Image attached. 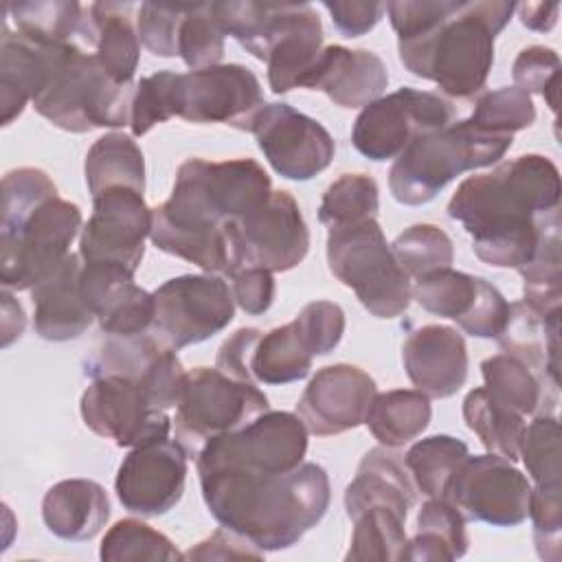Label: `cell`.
Wrapping results in <instances>:
<instances>
[{"label":"cell","mask_w":562,"mask_h":562,"mask_svg":"<svg viewBox=\"0 0 562 562\" xmlns=\"http://www.w3.org/2000/svg\"><path fill=\"white\" fill-rule=\"evenodd\" d=\"M560 171L542 154H522L490 173L465 178L446 211L472 237L474 255L494 268L527 266L542 237L560 226Z\"/></svg>","instance_id":"obj_1"},{"label":"cell","mask_w":562,"mask_h":562,"mask_svg":"<svg viewBox=\"0 0 562 562\" xmlns=\"http://www.w3.org/2000/svg\"><path fill=\"white\" fill-rule=\"evenodd\" d=\"M397 33L404 68L435 81L452 99H470L485 88L494 66V40L516 11L507 0H404L386 4Z\"/></svg>","instance_id":"obj_2"},{"label":"cell","mask_w":562,"mask_h":562,"mask_svg":"<svg viewBox=\"0 0 562 562\" xmlns=\"http://www.w3.org/2000/svg\"><path fill=\"white\" fill-rule=\"evenodd\" d=\"M198 474L202 498L220 527L263 553L296 544L321 522L331 501L329 476L312 461L290 472L222 465Z\"/></svg>","instance_id":"obj_3"},{"label":"cell","mask_w":562,"mask_h":562,"mask_svg":"<svg viewBox=\"0 0 562 562\" xmlns=\"http://www.w3.org/2000/svg\"><path fill=\"white\" fill-rule=\"evenodd\" d=\"M46 46L44 83L31 101L37 114L72 134L130 125L134 83L114 81L94 53L75 44Z\"/></svg>","instance_id":"obj_4"},{"label":"cell","mask_w":562,"mask_h":562,"mask_svg":"<svg viewBox=\"0 0 562 562\" xmlns=\"http://www.w3.org/2000/svg\"><path fill=\"white\" fill-rule=\"evenodd\" d=\"M270 193V176L252 158H189L176 171L169 200L151 215L184 228H222L259 209Z\"/></svg>","instance_id":"obj_5"},{"label":"cell","mask_w":562,"mask_h":562,"mask_svg":"<svg viewBox=\"0 0 562 562\" xmlns=\"http://www.w3.org/2000/svg\"><path fill=\"white\" fill-rule=\"evenodd\" d=\"M512 143L514 136L485 132L470 119L422 134L391 165V195L406 206L426 204L463 171L498 162Z\"/></svg>","instance_id":"obj_6"},{"label":"cell","mask_w":562,"mask_h":562,"mask_svg":"<svg viewBox=\"0 0 562 562\" xmlns=\"http://www.w3.org/2000/svg\"><path fill=\"white\" fill-rule=\"evenodd\" d=\"M331 274L351 288L375 318H397L413 299L411 277L397 263L378 220L336 226L327 233Z\"/></svg>","instance_id":"obj_7"},{"label":"cell","mask_w":562,"mask_h":562,"mask_svg":"<svg viewBox=\"0 0 562 562\" xmlns=\"http://www.w3.org/2000/svg\"><path fill=\"white\" fill-rule=\"evenodd\" d=\"M75 202L50 198L31 213L0 224V281L4 290H31L68 255L81 228Z\"/></svg>","instance_id":"obj_8"},{"label":"cell","mask_w":562,"mask_h":562,"mask_svg":"<svg viewBox=\"0 0 562 562\" xmlns=\"http://www.w3.org/2000/svg\"><path fill=\"white\" fill-rule=\"evenodd\" d=\"M266 411L270 404L257 384L233 380L220 369L195 367L187 373L176 406V441L189 457H198L206 441L244 428Z\"/></svg>","instance_id":"obj_9"},{"label":"cell","mask_w":562,"mask_h":562,"mask_svg":"<svg viewBox=\"0 0 562 562\" xmlns=\"http://www.w3.org/2000/svg\"><path fill=\"white\" fill-rule=\"evenodd\" d=\"M149 334L167 349L198 345L220 334L235 316V301L220 274H180L154 290Z\"/></svg>","instance_id":"obj_10"},{"label":"cell","mask_w":562,"mask_h":562,"mask_svg":"<svg viewBox=\"0 0 562 562\" xmlns=\"http://www.w3.org/2000/svg\"><path fill=\"white\" fill-rule=\"evenodd\" d=\"M454 121V105L428 90L400 88L364 105L353 121L351 143L369 160L397 158L411 140L443 130Z\"/></svg>","instance_id":"obj_11"},{"label":"cell","mask_w":562,"mask_h":562,"mask_svg":"<svg viewBox=\"0 0 562 562\" xmlns=\"http://www.w3.org/2000/svg\"><path fill=\"white\" fill-rule=\"evenodd\" d=\"M307 452V428L296 413L266 411L239 430L224 432L204 443L195 468H250L266 472H290L303 463Z\"/></svg>","instance_id":"obj_12"},{"label":"cell","mask_w":562,"mask_h":562,"mask_svg":"<svg viewBox=\"0 0 562 562\" xmlns=\"http://www.w3.org/2000/svg\"><path fill=\"white\" fill-rule=\"evenodd\" d=\"M529 479L512 461L496 454H468L443 494L465 520L492 527L520 525L529 516Z\"/></svg>","instance_id":"obj_13"},{"label":"cell","mask_w":562,"mask_h":562,"mask_svg":"<svg viewBox=\"0 0 562 562\" xmlns=\"http://www.w3.org/2000/svg\"><path fill=\"white\" fill-rule=\"evenodd\" d=\"M79 411L94 435L112 439L119 448L165 439L171 430L169 415L149 402L138 380L125 375L92 378L81 395Z\"/></svg>","instance_id":"obj_14"},{"label":"cell","mask_w":562,"mask_h":562,"mask_svg":"<svg viewBox=\"0 0 562 562\" xmlns=\"http://www.w3.org/2000/svg\"><path fill=\"white\" fill-rule=\"evenodd\" d=\"M151 231V209L140 191L112 187L92 198V215L79 235L86 263H114L136 272Z\"/></svg>","instance_id":"obj_15"},{"label":"cell","mask_w":562,"mask_h":562,"mask_svg":"<svg viewBox=\"0 0 562 562\" xmlns=\"http://www.w3.org/2000/svg\"><path fill=\"white\" fill-rule=\"evenodd\" d=\"M266 105L257 75L241 64L178 72V116L189 123H224L250 132Z\"/></svg>","instance_id":"obj_16"},{"label":"cell","mask_w":562,"mask_h":562,"mask_svg":"<svg viewBox=\"0 0 562 562\" xmlns=\"http://www.w3.org/2000/svg\"><path fill=\"white\" fill-rule=\"evenodd\" d=\"M250 132L270 167L288 180H312L336 154V143L323 123L288 103H266Z\"/></svg>","instance_id":"obj_17"},{"label":"cell","mask_w":562,"mask_h":562,"mask_svg":"<svg viewBox=\"0 0 562 562\" xmlns=\"http://www.w3.org/2000/svg\"><path fill=\"white\" fill-rule=\"evenodd\" d=\"M233 231L239 268L285 272L296 268L310 250L307 224L288 191H272L259 209L233 222Z\"/></svg>","instance_id":"obj_18"},{"label":"cell","mask_w":562,"mask_h":562,"mask_svg":"<svg viewBox=\"0 0 562 562\" xmlns=\"http://www.w3.org/2000/svg\"><path fill=\"white\" fill-rule=\"evenodd\" d=\"M413 299L430 314L452 318L474 338H498L509 318V303L483 277L439 268L419 277Z\"/></svg>","instance_id":"obj_19"},{"label":"cell","mask_w":562,"mask_h":562,"mask_svg":"<svg viewBox=\"0 0 562 562\" xmlns=\"http://www.w3.org/2000/svg\"><path fill=\"white\" fill-rule=\"evenodd\" d=\"M187 457L184 448L169 437L132 448L114 479L119 503L145 518L173 509L184 492Z\"/></svg>","instance_id":"obj_20"},{"label":"cell","mask_w":562,"mask_h":562,"mask_svg":"<svg viewBox=\"0 0 562 562\" xmlns=\"http://www.w3.org/2000/svg\"><path fill=\"white\" fill-rule=\"evenodd\" d=\"M378 393L375 380L356 364L338 362L316 371L305 386L296 415L307 432L331 437L364 424L369 404Z\"/></svg>","instance_id":"obj_21"},{"label":"cell","mask_w":562,"mask_h":562,"mask_svg":"<svg viewBox=\"0 0 562 562\" xmlns=\"http://www.w3.org/2000/svg\"><path fill=\"white\" fill-rule=\"evenodd\" d=\"M81 292L105 336L149 331L156 310L154 292L136 285L134 272L114 263L83 261Z\"/></svg>","instance_id":"obj_22"},{"label":"cell","mask_w":562,"mask_h":562,"mask_svg":"<svg viewBox=\"0 0 562 562\" xmlns=\"http://www.w3.org/2000/svg\"><path fill=\"white\" fill-rule=\"evenodd\" d=\"M408 380L428 397H450L468 380V347L463 336L448 325H424L402 345Z\"/></svg>","instance_id":"obj_23"},{"label":"cell","mask_w":562,"mask_h":562,"mask_svg":"<svg viewBox=\"0 0 562 562\" xmlns=\"http://www.w3.org/2000/svg\"><path fill=\"white\" fill-rule=\"evenodd\" d=\"M389 86L384 61L369 48L325 46L301 88L325 92L340 108H364Z\"/></svg>","instance_id":"obj_24"},{"label":"cell","mask_w":562,"mask_h":562,"mask_svg":"<svg viewBox=\"0 0 562 562\" xmlns=\"http://www.w3.org/2000/svg\"><path fill=\"white\" fill-rule=\"evenodd\" d=\"M81 255L70 252L53 272L31 288L33 327L44 340L79 338L94 321L81 292Z\"/></svg>","instance_id":"obj_25"},{"label":"cell","mask_w":562,"mask_h":562,"mask_svg":"<svg viewBox=\"0 0 562 562\" xmlns=\"http://www.w3.org/2000/svg\"><path fill=\"white\" fill-rule=\"evenodd\" d=\"M415 492L400 454L378 446L362 457L353 481L347 485L345 509L351 520L371 507H389L406 518L415 505Z\"/></svg>","instance_id":"obj_26"},{"label":"cell","mask_w":562,"mask_h":562,"mask_svg":"<svg viewBox=\"0 0 562 562\" xmlns=\"http://www.w3.org/2000/svg\"><path fill=\"white\" fill-rule=\"evenodd\" d=\"M42 518L46 529L61 540H92L110 518L108 492L90 479L59 481L44 494Z\"/></svg>","instance_id":"obj_27"},{"label":"cell","mask_w":562,"mask_h":562,"mask_svg":"<svg viewBox=\"0 0 562 562\" xmlns=\"http://www.w3.org/2000/svg\"><path fill=\"white\" fill-rule=\"evenodd\" d=\"M4 20L20 35L40 44H75L88 53L97 46V26L90 7L64 0L7 2Z\"/></svg>","instance_id":"obj_28"},{"label":"cell","mask_w":562,"mask_h":562,"mask_svg":"<svg viewBox=\"0 0 562 562\" xmlns=\"http://www.w3.org/2000/svg\"><path fill=\"white\" fill-rule=\"evenodd\" d=\"M48 46L33 42L2 20L0 35V105L2 125H11L40 92L46 75Z\"/></svg>","instance_id":"obj_29"},{"label":"cell","mask_w":562,"mask_h":562,"mask_svg":"<svg viewBox=\"0 0 562 562\" xmlns=\"http://www.w3.org/2000/svg\"><path fill=\"white\" fill-rule=\"evenodd\" d=\"M485 391L503 406L531 417L553 415L558 406V386L536 373L527 362L512 353H496L481 362Z\"/></svg>","instance_id":"obj_30"},{"label":"cell","mask_w":562,"mask_h":562,"mask_svg":"<svg viewBox=\"0 0 562 562\" xmlns=\"http://www.w3.org/2000/svg\"><path fill=\"white\" fill-rule=\"evenodd\" d=\"M323 50V24L312 4L301 2L292 22L266 57L268 83L274 94L301 88Z\"/></svg>","instance_id":"obj_31"},{"label":"cell","mask_w":562,"mask_h":562,"mask_svg":"<svg viewBox=\"0 0 562 562\" xmlns=\"http://www.w3.org/2000/svg\"><path fill=\"white\" fill-rule=\"evenodd\" d=\"M130 2H94L90 15L97 26L94 57L101 68L119 83H134L138 68L140 40L132 24Z\"/></svg>","instance_id":"obj_32"},{"label":"cell","mask_w":562,"mask_h":562,"mask_svg":"<svg viewBox=\"0 0 562 562\" xmlns=\"http://www.w3.org/2000/svg\"><path fill=\"white\" fill-rule=\"evenodd\" d=\"M430 397L417 389L375 393L364 424L384 448H402L417 439L430 424Z\"/></svg>","instance_id":"obj_33"},{"label":"cell","mask_w":562,"mask_h":562,"mask_svg":"<svg viewBox=\"0 0 562 562\" xmlns=\"http://www.w3.org/2000/svg\"><path fill=\"white\" fill-rule=\"evenodd\" d=\"M465 516L448 498H428L417 514V533L406 542L402 560H457L468 551Z\"/></svg>","instance_id":"obj_34"},{"label":"cell","mask_w":562,"mask_h":562,"mask_svg":"<svg viewBox=\"0 0 562 562\" xmlns=\"http://www.w3.org/2000/svg\"><path fill=\"white\" fill-rule=\"evenodd\" d=\"M90 195H99L112 187H130L145 191V160L136 140L121 132H110L94 140L83 162Z\"/></svg>","instance_id":"obj_35"},{"label":"cell","mask_w":562,"mask_h":562,"mask_svg":"<svg viewBox=\"0 0 562 562\" xmlns=\"http://www.w3.org/2000/svg\"><path fill=\"white\" fill-rule=\"evenodd\" d=\"M312 360L314 353L301 327L296 321H290L261 334L250 360V373L261 384H290L307 378Z\"/></svg>","instance_id":"obj_36"},{"label":"cell","mask_w":562,"mask_h":562,"mask_svg":"<svg viewBox=\"0 0 562 562\" xmlns=\"http://www.w3.org/2000/svg\"><path fill=\"white\" fill-rule=\"evenodd\" d=\"M465 426L481 439L490 454L518 461L525 419L520 413L496 402L485 386L472 389L463 400Z\"/></svg>","instance_id":"obj_37"},{"label":"cell","mask_w":562,"mask_h":562,"mask_svg":"<svg viewBox=\"0 0 562 562\" xmlns=\"http://www.w3.org/2000/svg\"><path fill=\"white\" fill-rule=\"evenodd\" d=\"M470 454L468 446L450 435H432L415 441L404 454V465L417 492L428 498H443L454 470Z\"/></svg>","instance_id":"obj_38"},{"label":"cell","mask_w":562,"mask_h":562,"mask_svg":"<svg viewBox=\"0 0 562 562\" xmlns=\"http://www.w3.org/2000/svg\"><path fill=\"white\" fill-rule=\"evenodd\" d=\"M406 518L389 507H371L353 518V533L345 560H402L406 549Z\"/></svg>","instance_id":"obj_39"},{"label":"cell","mask_w":562,"mask_h":562,"mask_svg":"<svg viewBox=\"0 0 562 562\" xmlns=\"http://www.w3.org/2000/svg\"><path fill=\"white\" fill-rule=\"evenodd\" d=\"M378 182L367 173H342L334 180L318 204V220L327 228L375 220L380 209Z\"/></svg>","instance_id":"obj_40"},{"label":"cell","mask_w":562,"mask_h":562,"mask_svg":"<svg viewBox=\"0 0 562 562\" xmlns=\"http://www.w3.org/2000/svg\"><path fill=\"white\" fill-rule=\"evenodd\" d=\"M99 555L103 562H138V560H182L176 544L136 518H123L114 522L103 540Z\"/></svg>","instance_id":"obj_41"},{"label":"cell","mask_w":562,"mask_h":562,"mask_svg":"<svg viewBox=\"0 0 562 562\" xmlns=\"http://www.w3.org/2000/svg\"><path fill=\"white\" fill-rule=\"evenodd\" d=\"M391 250L402 270L419 279L432 270L450 268L454 261V244L448 233L435 224H413L395 237Z\"/></svg>","instance_id":"obj_42"},{"label":"cell","mask_w":562,"mask_h":562,"mask_svg":"<svg viewBox=\"0 0 562 562\" xmlns=\"http://www.w3.org/2000/svg\"><path fill=\"white\" fill-rule=\"evenodd\" d=\"M178 57L191 68L217 66L224 57V33L211 11V2L189 4L178 29Z\"/></svg>","instance_id":"obj_43"},{"label":"cell","mask_w":562,"mask_h":562,"mask_svg":"<svg viewBox=\"0 0 562 562\" xmlns=\"http://www.w3.org/2000/svg\"><path fill=\"white\" fill-rule=\"evenodd\" d=\"M518 459H522L533 485H562L560 424L553 415H538L529 426H525Z\"/></svg>","instance_id":"obj_44"},{"label":"cell","mask_w":562,"mask_h":562,"mask_svg":"<svg viewBox=\"0 0 562 562\" xmlns=\"http://www.w3.org/2000/svg\"><path fill=\"white\" fill-rule=\"evenodd\" d=\"M468 119L485 132L514 136V132L533 125L536 108L525 90L516 86H505L498 90L483 92L476 99L474 110Z\"/></svg>","instance_id":"obj_45"},{"label":"cell","mask_w":562,"mask_h":562,"mask_svg":"<svg viewBox=\"0 0 562 562\" xmlns=\"http://www.w3.org/2000/svg\"><path fill=\"white\" fill-rule=\"evenodd\" d=\"M178 116V72L160 70L143 77L136 83L132 99L130 130L134 136H145L158 123Z\"/></svg>","instance_id":"obj_46"},{"label":"cell","mask_w":562,"mask_h":562,"mask_svg":"<svg viewBox=\"0 0 562 562\" xmlns=\"http://www.w3.org/2000/svg\"><path fill=\"white\" fill-rule=\"evenodd\" d=\"M50 198H57V187L46 171L37 167H20L7 171L2 178L0 224L20 220Z\"/></svg>","instance_id":"obj_47"},{"label":"cell","mask_w":562,"mask_h":562,"mask_svg":"<svg viewBox=\"0 0 562 562\" xmlns=\"http://www.w3.org/2000/svg\"><path fill=\"white\" fill-rule=\"evenodd\" d=\"M516 88L544 97L551 112H558L560 92V57L549 46H527L512 66Z\"/></svg>","instance_id":"obj_48"},{"label":"cell","mask_w":562,"mask_h":562,"mask_svg":"<svg viewBox=\"0 0 562 562\" xmlns=\"http://www.w3.org/2000/svg\"><path fill=\"white\" fill-rule=\"evenodd\" d=\"M529 516L538 555L558 562L562 558V485L531 487Z\"/></svg>","instance_id":"obj_49"},{"label":"cell","mask_w":562,"mask_h":562,"mask_svg":"<svg viewBox=\"0 0 562 562\" xmlns=\"http://www.w3.org/2000/svg\"><path fill=\"white\" fill-rule=\"evenodd\" d=\"M189 4L143 2L136 13L140 44L158 57H178V29Z\"/></svg>","instance_id":"obj_50"},{"label":"cell","mask_w":562,"mask_h":562,"mask_svg":"<svg viewBox=\"0 0 562 562\" xmlns=\"http://www.w3.org/2000/svg\"><path fill=\"white\" fill-rule=\"evenodd\" d=\"M294 321L314 356L334 351L345 334V312L334 301H312L294 316Z\"/></svg>","instance_id":"obj_51"},{"label":"cell","mask_w":562,"mask_h":562,"mask_svg":"<svg viewBox=\"0 0 562 562\" xmlns=\"http://www.w3.org/2000/svg\"><path fill=\"white\" fill-rule=\"evenodd\" d=\"M233 301L250 316H259L270 310L274 301V279L263 268H239L231 277Z\"/></svg>","instance_id":"obj_52"},{"label":"cell","mask_w":562,"mask_h":562,"mask_svg":"<svg viewBox=\"0 0 562 562\" xmlns=\"http://www.w3.org/2000/svg\"><path fill=\"white\" fill-rule=\"evenodd\" d=\"M259 338H261V329L257 327H239L237 331H233L217 349L215 369H220L224 375L233 380L257 384L250 373V360Z\"/></svg>","instance_id":"obj_53"},{"label":"cell","mask_w":562,"mask_h":562,"mask_svg":"<svg viewBox=\"0 0 562 562\" xmlns=\"http://www.w3.org/2000/svg\"><path fill=\"white\" fill-rule=\"evenodd\" d=\"M261 560L263 551L250 544L246 538L220 527L215 529L206 540L191 547L187 553H182V560Z\"/></svg>","instance_id":"obj_54"},{"label":"cell","mask_w":562,"mask_h":562,"mask_svg":"<svg viewBox=\"0 0 562 562\" xmlns=\"http://www.w3.org/2000/svg\"><path fill=\"white\" fill-rule=\"evenodd\" d=\"M323 7L329 11L334 26L345 35V37H360L369 33L386 11L384 2H329L325 0Z\"/></svg>","instance_id":"obj_55"},{"label":"cell","mask_w":562,"mask_h":562,"mask_svg":"<svg viewBox=\"0 0 562 562\" xmlns=\"http://www.w3.org/2000/svg\"><path fill=\"white\" fill-rule=\"evenodd\" d=\"M516 11L522 26L536 33H549L558 22L560 4L558 2H520L516 4Z\"/></svg>","instance_id":"obj_56"},{"label":"cell","mask_w":562,"mask_h":562,"mask_svg":"<svg viewBox=\"0 0 562 562\" xmlns=\"http://www.w3.org/2000/svg\"><path fill=\"white\" fill-rule=\"evenodd\" d=\"M2 347H9L15 338L22 336L26 318L20 301H15L9 290H2Z\"/></svg>","instance_id":"obj_57"}]
</instances>
